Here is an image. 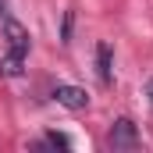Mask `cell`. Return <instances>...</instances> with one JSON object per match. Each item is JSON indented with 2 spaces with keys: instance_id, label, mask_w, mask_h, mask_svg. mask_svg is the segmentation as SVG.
<instances>
[{
  "instance_id": "9c48e42d",
  "label": "cell",
  "mask_w": 153,
  "mask_h": 153,
  "mask_svg": "<svg viewBox=\"0 0 153 153\" xmlns=\"http://www.w3.org/2000/svg\"><path fill=\"white\" fill-rule=\"evenodd\" d=\"M4 14H7V0H0V18H4Z\"/></svg>"
},
{
  "instance_id": "52a82bcc",
  "label": "cell",
  "mask_w": 153,
  "mask_h": 153,
  "mask_svg": "<svg viewBox=\"0 0 153 153\" xmlns=\"http://www.w3.org/2000/svg\"><path fill=\"white\" fill-rule=\"evenodd\" d=\"M71 25H75V11H64V29H61V43H71Z\"/></svg>"
},
{
  "instance_id": "277c9868",
  "label": "cell",
  "mask_w": 153,
  "mask_h": 153,
  "mask_svg": "<svg viewBox=\"0 0 153 153\" xmlns=\"http://www.w3.org/2000/svg\"><path fill=\"white\" fill-rule=\"evenodd\" d=\"M96 75L103 85H111V46L107 43H96Z\"/></svg>"
},
{
  "instance_id": "8992f818",
  "label": "cell",
  "mask_w": 153,
  "mask_h": 153,
  "mask_svg": "<svg viewBox=\"0 0 153 153\" xmlns=\"http://www.w3.org/2000/svg\"><path fill=\"white\" fill-rule=\"evenodd\" d=\"M46 146H61V150H68V146H71V139H68V135H61V132H46Z\"/></svg>"
},
{
  "instance_id": "ba28073f",
  "label": "cell",
  "mask_w": 153,
  "mask_h": 153,
  "mask_svg": "<svg viewBox=\"0 0 153 153\" xmlns=\"http://www.w3.org/2000/svg\"><path fill=\"white\" fill-rule=\"evenodd\" d=\"M146 93H150V103H153V78L146 82Z\"/></svg>"
},
{
  "instance_id": "5b68a950",
  "label": "cell",
  "mask_w": 153,
  "mask_h": 153,
  "mask_svg": "<svg viewBox=\"0 0 153 153\" xmlns=\"http://www.w3.org/2000/svg\"><path fill=\"white\" fill-rule=\"evenodd\" d=\"M22 61H25L22 53H14V50H7V53L0 57V75H4V78H18L22 71H25V68H22Z\"/></svg>"
},
{
  "instance_id": "6da1fadb",
  "label": "cell",
  "mask_w": 153,
  "mask_h": 153,
  "mask_svg": "<svg viewBox=\"0 0 153 153\" xmlns=\"http://www.w3.org/2000/svg\"><path fill=\"white\" fill-rule=\"evenodd\" d=\"M107 143H111V150H114V153L135 150V146H139V128H135V121H132V117H117L114 125H111Z\"/></svg>"
},
{
  "instance_id": "3957f363",
  "label": "cell",
  "mask_w": 153,
  "mask_h": 153,
  "mask_svg": "<svg viewBox=\"0 0 153 153\" xmlns=\"http://www.w3.org/2000/svg\"><path fill=\"white\" fill-rule=\"evenodd\" d=\"M53 100L61 107H68V111H85L89 107V93L78 89V85H57L53 89Z\"/></svg>"
},
{
  "instance_id": "7a4b0ae2",
  "label": "cell",
  "mask_w": 153,
  "mask_h": 153,
  "mask_svg": "<svg viewBox=\"0 0 153 153\" xmlns=\"http://www.w3.org/2000/svg\"><path fill=\"white\" fill-rule=\"evenodd\" d=\"M4 39H7V46H11L14 53H22V57L29 53V43H32V39H29V29H25L22 22L7 18V14H4Z\"/></svg>"
}]
</instances>
